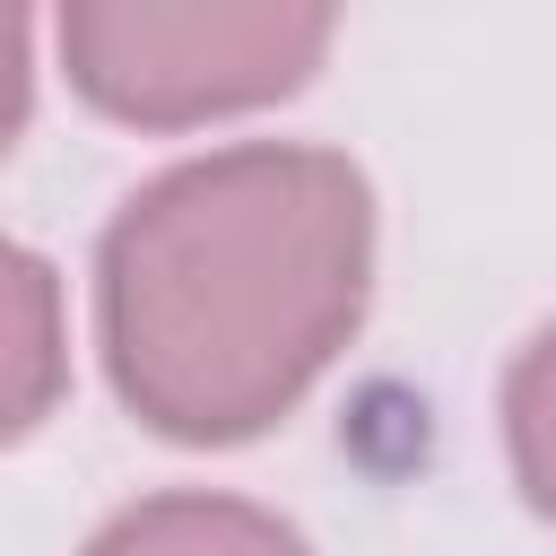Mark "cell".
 Listing matches in <instances>:
<instances>
[{
  "label": "cell",
  "mask_w": 556,
  "mask_h": 556,
  "mask_svg": "<svg viewBox=\"0 0 556 556\" xmlns=\"http://www.w3.org/2000/svg\"><path fill=\"white\" fill-rule=\"evenodd\" d=\"M365 295L374 182L339 148H208L139 182L96 243L104 382L165 443H252L339 365Z\"/></svg>",
  "instance_id": "cell-1"
},
{
  "label": "cell",
  "mask_w": 556,
  "mask_h": 556,
  "mask_svg": "<svg viewBox=\"0 0 556 556\" xmlns=\"http://www.w3.org/2000/svg\"><path fill=\"white\" fill-rule=\"evenodd\" d=\"M339 35V0H52L61 78L122 130H208L287 104Z\"/></svg>",
  "instance_id": "cell-2"
},
{
  "label": "cell",
  "mask_w": 556,
  "mask_h": 556,
  "mask_svg": "<svg viewBox=\"0 0 556 556\" xmlns=\"http://www.w3.org/2000/svg\"><path fill=\"white\" fill-rule=\"evenodd\" d=\"M87 556H313V547L269 504H243L217 486H165V495L122 504L87 539Z\"/></svg>",
  "instance_id": "cell-3"
},
{
  "label": "cell",
  "mask_w": 556,
  "mask_h": 556,
  "mask_svg": "<svg viewBox=\"0 0 556 556\" xmlns=\"http://www.w3.org/2000/svg\"><path fill=\"white\" fill-rule=\"evenodd\" d=\"M504 460L539 521H556V321L504 365Z\"/></svg>",
  "instance_id": "cell-4"
},
{
  "label": "cell",
  "mask_w": 556,
  "mask_h": 556,
  "mask_svg": "<svg viewBox=\"0 0 556 556\" xmlns=\"http://www.w3.org/2000/svg\"><path fill=\"white\" fill-rule=\"evenodd\" d=\"M52 269L35 252H9V339H17V374H9V434H35L52 391H61V330H52Z\"/></svg>",
  "instance_id": "cell-5"
}]
</instances>
